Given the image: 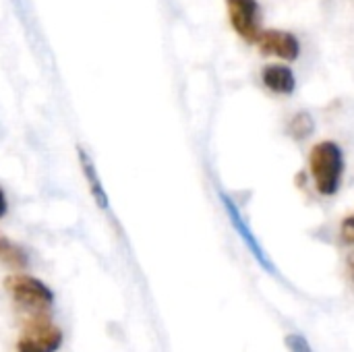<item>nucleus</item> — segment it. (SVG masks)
I'll return each mask as SVG.
<instances>
[{
  "label": "nucleus",
  "mask_w": 354,
  "mask_h": 352,
  "mask_svg": "<svg viewBox=\"0 0 354 352\" xmlns=\"http://www.w3.org/2000/svg\"><path fill=\"white\" fill-rule=\"evenodd\" d=\"M232 29L249 44H257L261 35V8L257 0H226Z\"/></svg>",
  "instance_id": "20e7f679"
},
{
  "label": "nucleus",
  "mask_w": 354,
  "mask_h": 352,
  "mask_svg": "<svg viewBox=\"0 0 354 352\" xmlns=\"http://www.w3.org/2000/svg\"><path fill=\"white\" fill-rule=\"evenodd\" d=\"M0 261L10 266V268H15V270H21V268H27L29 257H27L23 247H19L17 243L8 241L4 234H0Z\"/></svg>",
  "instance_id": "1a4fd4ad"
},
{
  "label": "nucleus",
  "mask_w": 354,
  "mask_h": 352,
  "mask_svg": "<svg viewBox=\"0 0 354 352\" xmlns=\"http://www.w3.org/2000/svg\"><path fill=\"white\" fill-rule=\"evenodd\" d=\"M263 85L278 95H290L297 89V77L286 64H268L261 71Z\"/></svg>",
  "instance_id": "0eeeda50"
},
{
  "label": "nucleus",
  "mask_w": 354,
  "mask_h": 352,
  "mask_svg": "<svg viewBox=\"0 0 354 352\" xmlns=\"http://www.w3.org/2000/svg\"><path fill=\"white\" fill-rule=\"evenodd\" d=\"M353 272H354V261H353Z\"/></svg>",
  "instance_id": "4468645a"
},
{
  "label": "nucleus",
  "mask_w": 354,
  "mask_h": 352,
  "mask_svg": "<svg viewBox=\"0 0 354 352\" xmlns=\"http://www.w3.org/2000/svg\"><path fill=\"white\" fill-rule=\"evenodd\" d=\"M288 133L297 141H303V139L311 137L315 133V120H313V116L309 112H305V110L297 112L290 118V122H288Z\"/></svg>",
  "instance_id": "9d476101"
},
{
  "label": "nucleus",
  "mask_w": 354,
  "mask_h": 352,
  "mask_svg": "<svg viewBox=\"0 0 354 352\" xmlns=\"http://www.w3.org/2000/svg\"><path fill=\"white\" fill-rule=\"evenodd\" d=\"M77 151H79V164H81L83 176H85V180H87V187H89V191H91V197L95 199V203H97L102 210H106V207H108V195H106V191H104V187H102V180H100V176H97V168H95L91 156H89L81 145L77 147Z\"/></svg>",
  "instance_id": "6e6552de"
},
{
  "label": "nucleus",
  "mask_w": 354,
  "mask_h": 352,
  "mask_svg": "<svg viewBox=\"0 0 354 352\" xmlns=\"http://www.w3.org/2000/svg\"><path fill=\"white\" fill-rule=\"evenodd\" d=\"M286 346L290 349V352H313L311 351V346H309V342L303 338V336H299V334H290V336H286Z\"/></svg>",
  "instance_id": "9b49d317"
},
{
  "label": "nucleus",
  "mask_w": 354,
  "mask_h": 352,
  "mask_svg": "<svg viewBox=\"0 0 354 352\" xmlns=\"http://www.w3.org/2000/svg\"><path fill=\"white\" fill-rule=\"evenodd\" d=\"M257 46L261 50V54L268 56H278L282 60H297L301 56V41L295 33L284 31V29H266L261 31Z\"/></svg>",
  "instance_id": "39448f33"
},
{
  "label": "nucleus",
  "mask_w": 354,
  "mask_h": 352,
  "mask_svg": "<svg viewBox=\"0 0 354 352\" xmlns=\"http://www.w3.org/2000/svg\"><path fill=\"white\" fill-rule=\"evenodd\" d=\"M4 288L10 295L12 303L29 313V315H46V311L54 303L52 290L37 278L25 276V274H12L4 280Z\"/></svg>",
  "instance_id": "f03ea898"
},
{
  "label": "nucleus",
  "mask_w": 354,
  "mask_h": 352,
  "mask_svg": "<svg viewBox=\"0 0 354 352\" xmlns=\"http://www.w3.org/2000/svg\"><path fill=\"white\" fill-rule=\"evenodd\" d=\"M309 168L315 180V189L326 197L336 195L344 176V154L340 145L334 141H319L311 149Z\"/></svg>",
  "instance_id": "f257e3e1"
},
{
  "label": "nucleus",
  "mask_w": 354,
  "mask_h": 352,
  "mask_svg": "<svg viewBox=\"0 0 354 352\" xmlns=\"http://www.w3.org/2000/svg\"><path fill=\"white\" fill-rule=\"evenodd\" d=\"M6 212H8V203H6V195H4V191L0 189V220L6 216Z\"/></svg>",
  "instance_id": "ddd939ff"
},
{
  "label": "nucleus",
  "mask_w": 354,
  "mask_h": 352,
  "mask_svg": "<svg viewBox=\"0 0 354 352\" xmlns=\"http://www.w3.org/2000/svg\"><path fill=\"white\" fill-rule=\"evenodd\" d=\"M62 346V332L46 315H35L21 332L17 352H56Z\"/></svg>",
  "instance_id": "7ed1b4c3"
},
{
  "label": "nucleus",
  "mask_w": 354,
  "mask_h": 352,
  "mask_svg": "<svg viewBox=\"0 0 354 352\" xmlns=\"http://www.w3.org/2000/svg\"><path fill=\"white\" fill-rule=\"evenodd\" d=\"M340 237L346 245H354V214L346 216L340 224Z\"/></svg>",
  "instance_id": "f8f14e48"
},
{
  "label": "nucleus",
  "mask_w": 354,
  "mask_h": 352,
  "mask_svg": "<svg viewBox=\"0 0 354 352\" xmlns=\"http://www.w3.org/2000/svg\"><path fill=\"white\" fill-rule=\"evenodd\" d=\"M220 199H222V203H224V207H226V214H228V218H230V222H232L234 230H236V232H239V237L245 241V245L249 247V251L255 255V259H257V261H259L268 272H274L272 261L268 259V255H266L263 247L259 245V241H257V239H255V234L251 232L249 224L245 222V218H243V214L239 212V207L234 205V201H232L228 195H224V193H220Z\"/></svg>",
  "instance_id": "423d86ee"
}]
</instances>
